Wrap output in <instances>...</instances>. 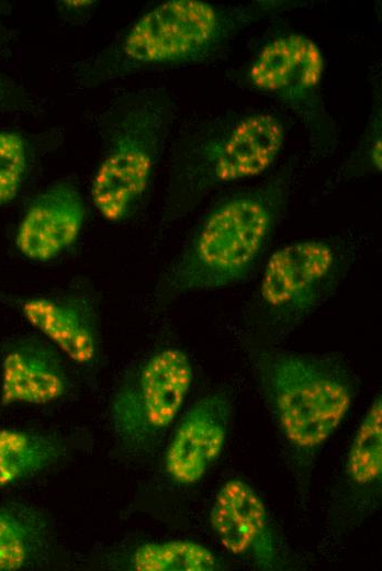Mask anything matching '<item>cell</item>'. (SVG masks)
<instances>
[{
    "mask_svg": "<svg viewBox=\"0 0 382 571\" xmlns=\"http://www.w3.org/2000/svg\"><path fill=\"white\" fill-rule=\"evenodd\" d=\"M325 58L305 34L283 33L268 41L249 65L251 88L280 101L301 121L314 154L335 149L337 132L322 94Z\"/></svg>",
    "mask_w": 382,
    "mask_h": 571,
    "instance_id": "8",
    "label": "cell"
},
{
    "mask_svg": "<svg viewBox=\"0 0 382 571\" xmlns=\"http://www.w3.org/2000/svg\"><path fill=\"white\" fill-rule=\"evenodd\" d=\"M27 169V147L14 132H0V205L15 198Z\"/></svg>",
    "mask_w": 382,
    "mask_h": 571,
    "instance_id": "18",
    "label": "cell"
},
{
    "mask_svg": "<svg viewBox=\"0 0 382 571\" xmlns=\"http://www.w3.org/2000/svg\"><path fill=\"white\" fill-rule=\"evenodd\" d=\"M50 525L34 505L7 502L0 505V571L33 566L48 548Z\"/></svg>",
    "mask_w": 382,
    "mask_h": 571,
    "instance_id": "14",
    "label": "cell"
},
{
    "mask_svg": "<svg viewBox=\"0 0 382 571\" xmlns=\"http://www.w3.org/2000/svg\"><path fill=\"white\" fill-rule=\"evenodd\" d=\"M4 97V85H3V81L0 79V101L3 99Z\"/></svg>",
    "mask_w": 382,
    "mask_h": 571,
    "instance_id": "20",
    "label": "cell"
},
{
    "mask_svg": "<svg viewBox=\"0 0 382 571\" xmlns=\"http://www.w3.org/2000/svg\"><path fill=\"white\" fill-rule=\"evenodd\" d=\"M173 121V103L161 89L133 91L105 122V149L92 176L90 200L109 223L130 219L144 201Z\"/></svg>",
    "mask_w": 382,
    "mask_h": 571,
    "instance_id": "5",
    "label": "cell"
},
{
    "mask_svg": "<svg viewBox=\"0 0 382 571\" xmlns=\"http://www.w3.org/2000/svg\"><path fill=\"white\" fill-rule=\"evenodd\" d=\"M286 141L280 115L262 110L205 121L176 146L164 217L186 216L213 191L258 177L278 160Z\"/></svg>",
    "mask_w": 382,
    "mask_h": 571,
    "instance_id": "2",
    "label": "cell"
},
{
    "mask_svg": "<svg viewBox=\"0 0 382 571\" xmlns=\"http://www.w3.org/2000/svg\"><path fill=\"white\" fill-rule=\"evenodd\" d=\"M64 451V444L54 435L1 428L0 489L50 468Z\"/></svg>",
    "mask_w": 382,
    "mask_h": 571,
    "instance_id": "15",
    "label": "cell"
},
{
    "mask_svg": "<svg viewBox=\"0 0 382 571\" xmlns=\"http://www.w3.org/2000/svg\"><path fill=\"white\" fill-rule=\"evenodd\" d=\"M210 524L223 547L257 568L279 566L278 546L267 507L245 481L232 479L218 490Z\"/></svg>",
    "mask_w": 382,
    "mask_h": 571,
    "instance_id": "9",
    "label": "cell"
},
{
    "mask_svg": "<svg viewBox=\"0 0 382 571\" xmlns=\"http://www.w3.org/2000/svg\"><path fill=\"white\" fill-rule=\"evenodd\" d=\"M292 172L288 166L262 183L218 200L161 273L153 303L166 306L191 293L249 280L284 214Z\"/></svg>",
    "mask_w": 382,
    "mask_h": 571,
    "instance_id": "1",
    "label": "cell"
},
{
    "mask_svg": "<svg viewBox=\"0 0 382 571\" xmlns=\"http://www.w3.org/2000/svg\"><path fill=\"white\" fill-rule=\"evenodd\" d=\"M130 567L135 571H216L222 568L209 548L189 539L144 542L134 549Z\"/></svg>",
    "mask_w": 382,
    "mask_h": 571,
    "instance_id": "16",
    "label": "cell"
},
{
    "mask_svg": "<svg viewBox=\"0 0 382 571\" xmlns=\"http://www.w3.org/2000/svg\"><path fill=\"white\" fill-rule=\"evenodd\" d=\"M193 377L189 355L178 347L151 352L125 374L109 413L122 449L136 455L155 447L179 415Z\"/></svg>",
    "mask_w": 382,
    "mask_h": 571,
    "instance_id": "7",
    "label": "cell"
},
{
    "mask_svg": "<svg viewBox=\"0 0 382 571\" xmlns=\"http://www.w3.org/2000/svg\"><path fill=\"white\" fill-rule=\"evenodd\" d=\"M85 220L86 204L80 191L69 181H57L26 209L16 229V248L32 261H52L75 245Z\"/></svg>",
    "mask_w": 382,
    "mask_h": 571,
    "instance_id": "11",
    "label": "cell"
},
{
    "mask_svg": "<svg viewBox=\"0 0 382 571\" xmlns=\"http://www.w3.org/2000/svg\"><path fill=\"white\" fill-rule=\"evenodd\" d=\"M232 413L223 392L199 399L181 418L165 454V470L181 485L199 482L221 456Z\"/></svg>",
    "mask_w": 382,
    "mask_h": 571,
    "instance_id": "10",
    "label": "cell"
},
{
    "mask_svg": "<svg viewBox=\"0 0 382 571\" xmlns=\"http://www.w3.org/2000/svg\"><path fill=\"white\" fill-rule=\"evenodd\" d=\"M382 124L381 107L373 109L367 131L360 141L359 154L368 168L381 171L382 163Z\"/></svg>",
    "mask_w": 382,
    "mask_h": 571,
    "instance_id": "19",
    "label": "cell"
},
{
    "mask_svg": "<svg viewBox=\"0 0 382 571\" xmlns=\"http://www.w3.org/2000/svg\"><path fill=\"white\" fill-rule=\"evenodd\" d=\"M71 387L61 352L42 336L12 343L1 361L0 401L3 405H43L61 400Z\"/></svg>",
    "mask_w": 382,
    "mask_h": 571,
    "instance_id": "13",
    "label": "cell"
},
{
    "mask_svg": "<svg viewBox=\"0 0 382 571\" xmlns=\"http://www.w3.org/2000/svg\"><path fill=\"white\" fill-rule=\"evenodd\" d=\"M378 394L361 419L351 443L346 471L359 486L377 483L382 473V401Z\"/></svg>",
    "mask_w": 382,
    "mask_h": 571,
    "instance_id": "17",
    "label": "cell"
},
{
    "mask_svg": "<svg viewBox=\"0 0 382 571\" xmlns=\"http://www.w3.org/2000/svg\"><path fill=\"white\" fill-rule=\"evenodd\" d=\"M250 356L286 443L301 458L312 457L350 410L357 393L352 371L332 355L256 348Z\"/></svg>",
    "mask_w": 382,
    "mask_h": 571,
    "instance_id": "4",
    "label": "cell"
},
{
    "mask_svg": "<svg viewBox=\"0 0 382 571\" xmlns=\"http://www.w3.org/2000/svg\"><path fill=\"white\" fill-rule=\"evenodd\" d=\"M25 320L61 355L81 368H92L100 356L98 312L92 296L69 291L30 298L21 304Z\"/></svg>",
    "mask_w": 382,
    "mask_h": 571,
    "instance_id": "12",
    "label": "cell"
},
{
    "mask_svg": "<svg viewBox=\"0 0 382 571\" xmlns=\"http://www.w3.org/2000/svg\"><path fill=\"white\" fill-rule=\"evenodd\" d=\"M281 1L216 4L168 0L139 16L106 57L102 76L204 61L244 29L284 7Z\"/></svg>",
    "mask_w": 382,
    "mask_h": 571,
    "instance_id": "3",
    "label": "cell"
},
{
    "mask_svg": "<svg viewBox=\"0 0 382 571\" xmlns=\"http://www.w3.org/2000/svg\"><path fill=\"white\" fill-rule=\"evenodd\" d=\"M350 265L351 254L339 242L286 244L268 258L249 315L273 336L288 334L336 293Z\"/></svg>",
    "mask_w": 382,
    "mask_h": 571,
    "instance_id": "6",
    "label": "cell"
}]
</instances>
